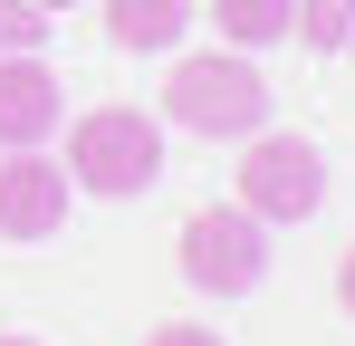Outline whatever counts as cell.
<instances>
[{
    "mask_svg": "<svg viewBox=\"0 0 355 346\" xmlns=\"http://www.w3.org/2000/svg\"><path fill=\"white\" fill-rule=\"evenodd\" d=\"M67 183L96 202H135L164 183V115L144 106H87L67 125Z\"/></svg>",
    "mask_w": 355,
    "mask_h": 346,
    "instance_id": "6da1fadb",
    "label": "cell"
},
{
    "mask_svg": "<svg viewBox=\"0 0 355 346\" xmlns=\"http://www.w3.org/2000/svg\"><path fill=\"white\" fill-rule=\"evenodd\" d=\"M164 125L202 135V145H240L269 125V77L250 67V49H211V58H182L164 77Z\"/></svg>",
    "mask_w": 355,
    "mask_h": 346,
    "instance_id": "7a4b0ae2",
    "label": "cell"
},
{
    "mask_svg": "<svg viewBox=\"0 0 355 346\" xmlns=\"http://www.w3.org/2000/svg\"><path fill=\"white\" fill-rule=\"evenodd\" d=\"M240 212L250 222H317V202H327V154L307 145V135H279V125H259V135H240Z\"/></svg>",
    "mask_w": 355,
    "mask_h": 346,
    "instance_id": "3957f363",
    "label": "cell"
},
{
    "mask_svg": "<svg viewBox=\"0 0 355 346\" xmlns=\"http://www.w3.org/2000/svg\"><path fill=\"white\" fill-rule=\"evenodd\" d=\"M182 279L202 298H250L269 279V222H250L240 202H202L182 212Z\"/></svg>",
    "mask_w": 355,
    "mask_h": 346,
    "instance_id": "277c9868",
    "label": "cell"
},
{
    "mask_svg": "<svg viewBox=\"0 0 355 346\" xmlns=\"http://www.w3.org/2000/svg\"><path fill=\"white\" fill-rule=\"evenodd\" d=\"M67 202H77V183H67L39 145H29V154H0V240H58Z\"/></svg>",
    "mask_w": 355,
    "mask_h": 346,
    "instance_id": "5b68a950",
    "label": "cell"
},
{
    "mask_svg": "<svg viewBox=\"0 0 355 346\" xmlns=\"http://www.w3.org/2000/svg\"><path fill=\"white\" fill-rule=\"evenodd\" d=\"M58 67L39 49H19V58H0V154H29V145H49L58 135Z\"/></svg>",
    "mask_w": 355,
    "mask_h": 346,
    "instance_id": "8992f818",
    "label": "cell"
},
{
    "mask_svg": "<svg viewBox=\"0 0 355 346\" xmlns=\"http://www.w3.org/2000/svg\"><path fill=\"white\" fill-rule=\"evenodd\" d=\"M211 29L221 49H279L297 29V0H211Z\"/></svg>",
    "mask_w": 355,
    "mask_h": 346,
    "instance_id": "52a82bcc",
    "label": "cell"
},
{
    "mask_svg": "<svg viewBox=\"0 0 355 346\" xmlns=\"http://www.w3.org/2000/svg\"><path fill=\"white\" fill-rule=\"evenodd\" d=\"M106 39L135 49V58L173 49V39H182V0H106Z\"/></svg>",
    "mask_w": 355,
    "mask_h": 346,
    "instance_id": "ba28073f",
    "label": "cell"
},
{
    "mask_svg": "<svg viewBox=\"0 0 355 346\" xmlns=\"http://www.w3.org/2000/svg\"><path fill=\"white\" fill-rule=\"evenodd\" d=\"M288 39H307V49H346L355 39V0H297V29Z\"/></svg>",
    "mask_w": 355,
    "mask_h": 346,
    "instance_id": "9c48e42d",
    "label": "cell"
},
{
    "mask_svg": "<svg viewBox=\"0 0 355 346\" xmlns=\"http://www.w3.org/2000/svg\"><path fill=\"white\" fill-rule=\"evenodd\" d=\"M39 39H49V10H29V0H0V58L39 49Z\"/></svg>",
    "mask_w": 355,
    "mask_h": 346,
    "instance_id": "30bf717a",
    "label": "cell"
},
{
    "mask_svg": "<svg viewBox=\"0 0 355 346\" xmlns=\"http://www.w3.org/2000/svg\"><path fill=\"white\" fill-rule=\"evenodd\" d=\"M144 346H221V327H192V318H173V327H154Z\"/></svg>",
    "mask_w": 355,
    "mask_h": 346,
    "instance_id": "8fae6325",
    "label": "cell"
},
{
    "mask_svg": "<svg viewBox=\"0 0 355 346\" xmlns=\"http://www.w3.org/2000/svg\"><path fill=\"white\" fill-rule=\"evenodd\" d=\"M336 308H346V318H355V250H346V260H336Z\"/></svg>",
    "mask_w": 355,
    "mask_h": 346,
    "instance_id": "7c38bea8",
    "label": "cell"
},
{
    "mask_svg": "<svg viewBox=\"0 0 355 346\" xmlns=\"http://www.w3.org/2000/svg\"><path fill=\"white\" fill-rule=\"evenodd\" d=\"M29 10H49V19H58V10H77V0H29Z\"/></svg>",
    "mask_w": 355,
    "mask_h": 346,
    "instance_id": "4fadbf2b",
    "label": "cell"
},
{
    "mask_svg": "<svg viewBox=\"0 0 355 346\" xmlns=\"http://www.w3.org/2000/svg\"><path fill=\"white\" fill-rule=\"evenodd\" d=\"M0 346H39V337H0Z\"/></svg>",
    "mask_w": 355,
    "mask_h": 346,
    "instance_id": "5bb4252c",
    "label": "cell"
},
{
    "mask_svg": "<svg viewBox=\"0 0 355 346\" xmlns=\"http://www.w3.org/2000/svg\"><path fill=\"white\" fill-rule=\"evenodd\" d=\"M346 58H355V39H346Z\"/></svg>",
    "mask_w": 355,
    "mask_h": 346,
    "instance_id": "9a60e30c",
    "label": "cell"
}]
</instances>
